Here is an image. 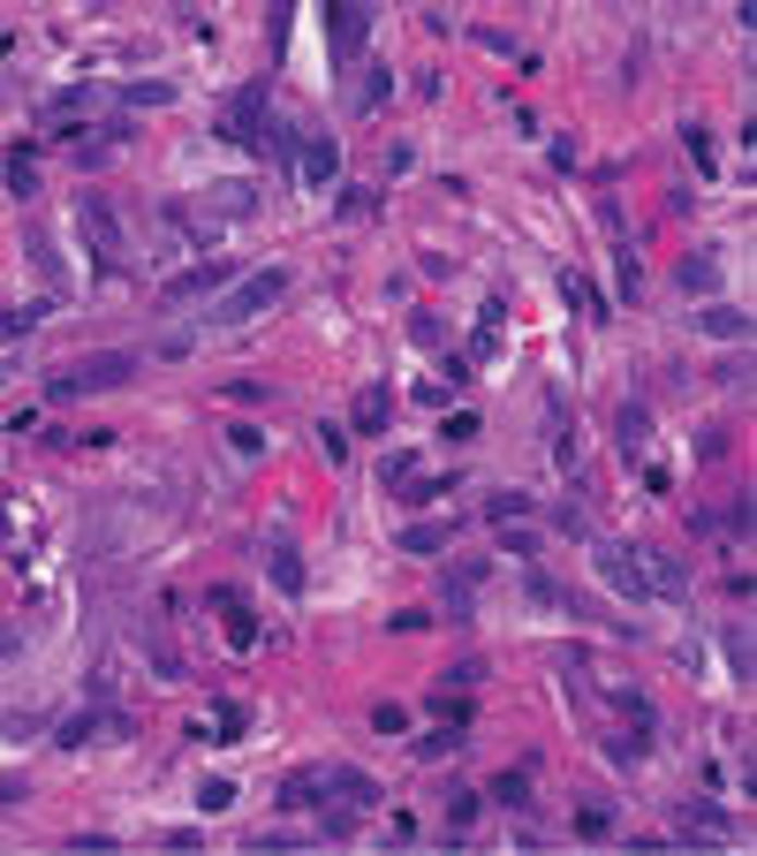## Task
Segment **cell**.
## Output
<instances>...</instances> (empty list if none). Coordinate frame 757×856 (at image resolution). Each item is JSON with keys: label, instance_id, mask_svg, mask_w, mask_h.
<instances>
[{"label": "cell", "instance_id": "6da1fadb", "mask_svg": "<svg viewBox=\"0 0 757 856\" xmlns=\"http://www.w3.org/2000/svg\"><path fill=\"white\" fill-rule=\"evenodd\" d=\"M137 379V348H99V356H76L61 371H46V402H84V394H107V387H130Z\"/></svg>", "mask_w": 757, "mask_h": 856}, {"label": "cell", "instance_id": "7a4b0ae2", "mask_svg": "<svg viewBox=\"0 0 757 856\" xmlns=\"http://www.w3.org/2000/svg\"><path fill=\"white\" fill-rule=\"evenodd\" d=\"M281 296H289V266H258V273H243V281L220 296V311H212V319H220V327H251V319H258V311H273Z\"/></svg>", "mask_w": 757, "mask_h": 856}, {"label": "cell", "instance_id": "3957f363", "mask_svg": "<svg viewBox=\"0 0 757 856\" xmlns=\"http://www.w3.org/2000/svg\"><path fill=\"white\" fill-rule=\"evenodd\" d=\"M228 145H258V130H266V84H243L228 107H220V122H212Z\"/></svg>", "mask_w": 757, "mask_h": 856}, {"label": "cell", "instance_id": "277c9868", "mask_svg": "<svg viewBox=\"0 0 757 856\" xmlns=\"http://www.w3.org/2000/svg\"><path fill=\"white\" fill-rule=\"evenodd\" d=\"M591 568H599L606 584L621 591V599H651V584H644V561H636V546H591Z\"/></svg>", "mask_w": 757, "mask_h": 856}, {"label": "cell", "instance_id": "5b68a950", "mask_svg": "<svg viewBox=\"0 0 757 856\" xmlns=\"http://www.w3.org/2000/svg\"><path fill=\"white\" fill-rule=\"evenodd\" d=\"M76 220H84V235H91V266L114 273V266H122V228H114V212H107L99 197H76Z\"/></svg>", "mask_w": 757, "mask_h": 856}, {"label": "cell", "instance_id": "8992f818", "mask_svg": "<svg viewBox=\"0 0 757 856\" xmlns=\"http://www.w3.org/2000/svg\"><path fill=\"white\" fill-rule=\"evenodd\" d=\"M228 281H235L228 258H197V266H182V273L167 281V304L182 311V304H197V296H212V289H228Z\"/></svg>", "mask_w": 757, "mask_h": 856}, {"label": "cell", "instance_id": "52a82bcc", "mask_svg": "<svg viewBox=\"0 0 757 856\" xmlns=\"http://www.w3.org/2000/svg\"><path fill=\"white\" fill-rule=\"evenodd\" d=\"M326 30H333V53L356 61L364 53V30H371V0H326Z\"/></svg>", "mask_w": 757, "mask_h": 856}, {"label": "cell", "instance_id": "ba28073f", "mask_svg": "<svg viewBox=\"0 0 757 856\" xmlns=\"http://www.w3.org/2000/svg\"><path fill=\"white\" fill-rule=\"evenodd\" d=\"M674 834H682V842H728V834H735V819H728L720 804L689 796V804H674Z\"/></svg>", "mask_w": 757, "mask_h": 856}, {"label": "cell", "instance_id": "9c48e42d", "mask_svg": "<svg viewBox=\"0 0 757 856\" xmlns=\"http://www.w3.org/2000/svg\"><path fill=\"white\" fill-rule=\"evenodd\" d=\"M326 788H333V804H341V811H356V819L387 804V796H379V781H371L364 766H333V773H326Z\"/></svg>", "mask_w": 757, "mask_h": 856}, {"label": "cell", "instance_id": "30bf717a", "mask_svg": "<svg viewBox=\"0 0 757 856\" xmlns=\"http://www.w3.org/2000/svg\"><path fill=\"white\" fill-rule=\"evenodd\" d=\"M212 614H220V629H228V645H235V652H251V645H258V614H251V599H243V591H228V584H220V591H212Z\"/></svg>", "mask_w": 757, "mask_h": 856}, {"label": "cell", "instance_id": "8fae6325", "mask_svg": "<svg viewBox=\"0 0 757 856\" xmlns=\"http://www.w3.org/2000/svg\"><path fill=\"white\" fill-rule=\"evenodd\" d=\"M333 174H341V145H333V137H303L296 182H303V189H333Z\"/></svg>", "mask_w": 757, "mask_h": 856}, {"label": "cell", "instance_id": "7c38bea8", "mask_svg": "<svg viewBox=\"0 0 757 856\" xmlns=\"http://www.w3.org/2000/svg\"><path fill=\"white\" fill-rule=\"evenodd\" d=\"M0 538H8V553H15V561H30V553H38V515H30V501H0Z\"/></svg>", "mask_w": 757, "mask_h": 856}, {"label": "cell", "instance_id": "4fadbf2b", "mask_svg": "<svg viewBox=\"0 0 757 856\" xmlns=\"http://www.w3.org/2000/svg\"><path fill=\"white\" fill-rule=\"evenodd\" d=\"M364 69V84H356V114H379L387 99H394V69L387 61H356Z\"/></svg>", "mask_w": 757, "mask_h": 856}, {"label": "cell", "instance_id": "5bb4252c", "mask_svg": "<svg viewBox=\"0 0 757 856\" xmlns=\"http://www.w3.org/2000/svg\"><path fill=\"white\" fill-rule=\"evenodd\" d=\"M636 561H644V584H651L659 599H682V584H689L682 561H667V553H636Z\"/></svg>", "mask_w": 757, "mask_h": 856}, {"label": "cell", "instance_id": "9a60e30c", "mask_svg": "<svg viewBox=\"0 0 757 856\" xmlns=\"http://www.w3.org/2000/svg\"><path fill=\"white\" fill-rule=\"evenodd\" d=\"M485 804H508V811H523V804H530V766H508V773H492V781H485Z\"/></svg>", "mask_w": 757, "mask_h": 856}, {"label": "cell", "instance_id": "2e32d148", "mask_svg": "<svg viewBox=\"0 0 757 856\" xmlns=\"http://www.w3.org/2000/svg\"><path fill=\"white\" fill-rule=\"evenodd\" d=\"M697 327H705V334H720V342H743V334H750V311H735V304H705V311H697Z\"/></svg>", "mask_w": 757, "mask_h": 856}, {"label": "cell", "instance_id": "e0dca14e", "mask_svg": "<svg viewBox=\"0 0 757 856\" xmlns=\"http://www.w3.org/2000/svg\"><path fill=\"white\" fill-rule=\"evenodd\" d=\"M523 599H538L546 614H584V607H576V599H569V591L546 576V568H530V576H523Z\"/></svg>", "mask_w": 757, "mask_h": 856}, {"label": "cell", "instance_id": "ac0fdd59", "mask_svg": "<svg viewBox=\"0 0 757 856\" xmlns=\"http://www.w3.org/2000/svg\"><path fill=\"white\" fill-rule=\"evenodd\" d=\"M258 145H266V152H273L281 168H296V152H303V130H296V122H273V114H266V130H258Z\"/></svg>", "mask_w": 757, "mask_h": 856}, {"label": "cell", "instance_id": "d6986e66", "mask_svg": "<svg viewBox=\"0 0 757 856\" xmlns=\"http://www.w3.org/2000/svg\"><path fill=\"white\" fill-rule=\"evenodd\" d=\"M448 538H454V515H432V523H410L402 530V553H440Z\"/></svg>", "mask_w": 757, "mask_h": 856}, {"label": "cell", "instance_id": "ffe728a7", "mask_svg": "<svg viewBox=\"0 0 757 856\" xmlns=\"http://www.w3.org/2000/svg\"><path fill=\"white\" fill-rule=\"evenodd\" d=\"M318 788H326V773H318V766H310V773H289V781H281V811H310V804H326Z\"/></svg>", "mask_w": 757, "mask_h": 856}, {"label": "cell", "instance_id": "44dd1931", "mask_svg": "<svg viewBox=\"0 0 757 856\" xmlns=\"http://www.w3.org/2000/svg\"><path fill=\"white\" fill-rule=\"evenodd\" d=\"M462 743H469V735H462V720H440L432 735H417V758H432V766H440V758H454Z\"/></svg>", "mask_w": 757, "mask_h": 856}, {"label": "cell", "instance_id": "7402d4cb", "mask_svg": "<svg viewBox=\"0 0 757 856\" xmlns=\"http://www.w3.org/2000/svg\"><path fill=\"white\" fill-rule=\"evenodd\" d=\"M682 145H689L697 174H720V145H712V130H705V122H682Z\"/></svg>", "mask_w": 757, "mask_h": 856}, {"label": "cell", "instance_id": "603a6c76", "mask_svg": "<svg viewBox=\"0 0 757 856\" xmlns=\"http://www.w3.org/2000/svg\"><path fill=\"white\" fill-rule=\"evenodd\" d=\"M8 189H15V197H38V152H30V145L8 152Z\"/></svg>", "mask_w": 757, "mask_h": 856}, {"label": "cell", "instance_id": "cb8c5ba5", "mask_svg": "<svg viewBox=\"0 0 757 856\" xmlns=\"http://www.w3.org/2000/svg\"><path fill=\"white\" fill-rule=\"evenodd\" d=\"M644 425H651V417H644V402H621V417H613V440H621V455H636V448H644Z\"/></svg>", "mask_w": 757, "mask_h": 856}, {"label": "cell", "instance_id": "d4e9b609", "mask_svg": "<svg viewBox=\"0 0 757 856\" xmlns=\"http://www.w3.org/2000/svg\"><path fill=\"white\" fill-rule=\"evenodd\" d=\"M546 417H553V440H546V448H553V463H561V470H576V432H569V402H553Z\"/></svg>", "mask_w": 757, "mask_h": 856}, {"label": "cell", "instance_id": "484cf974", "mask_svg": "<svg viewBox=\"0 0 757 856\" xmlns=\"http://www.w3.org/2000/svg\"><path fill=\"white\" fill-rule=\"evenodd\" d=\"M561 296H569V304H576L584 319H606V296L591 289V281H584V273H561Z\"/></svg>", "mask_w": 757, "mask_h": 856}, {"label": "cell", "instance_id": "4316f807", "mask_svg": "<svg viewBox=\"0 0 757 856\" xmlns=\"http://www.w3.org/2000/svg\"><path fill=\"white\" fill-rule=\"evenodd\" d=\"M477 819H485V788H454L448 796V827L462 834V827H477Z\"/></svg>", "mask_w": 757, "mask_h": 856}, {"label": "cell", "instance_id": "83f0119b", "mask_svg": "<svg viewBox=\"0 0 757 856\" xmlns=\"http://www.w3.org/2000/svg\"><path fill=\"white\" fill-rule=\"evenodd\" d=\"M387 409H394V402H387V387H364V394H356V432H379V425H387Z\"/></svg>", "mask_w": 757, "mask_h": 856}, {"label": "cell", "instance_id": "f1b7e54d", "mask_svg": "<svg viewBox=\"0 0 757 856\" xmlns=\"http://www.w3.org/2000/svg\"><path fill=\"white\" fill-rule=\"evenodd\" d=\"M235 796H243V788H235V781H220V773H212V781H197V811H235Z\"/></svg>", "mask_w": 757, "mask_h": 856}, {"label": "cell", "instance_id": "f546056e", "mask_svg": "<svg viewBox=\"0 0 757 856\" xmlns=\"http://www.w3.org/2000/svg\"><path fill=\"white\" fill-rule=\"evenodd\" d=\"M576 834H584V842H606V834H613V804H584V811H576Z\"/></svg>", "mask_w": 757, "mask_h": 856}, {"label": "cell", "instance_id": "4dcf8cb0", "mask_svg": "<svg viewBox=\"0 0 757 856\" xmlns=\"http://www.w3.org/2000/svg\"><path fill=\"white\" fill-rule=\"evenodd\" d=\"M613 266H621V296L636 304V296H644V266H636V250H628V243H613Z\"/></svg>", "mask_w": 757, "mask_h": 856}, {"label": "cell", "instance_id": "1f68e13d", "mask_svg": "<svg viewBox=\"0 0 757 856\" xmlns=\"http://www.w3.org/2000/svg\"><path fill=\"white\" fill-rule=\"evenodd\" d=\"M485 515H492V523H523V515H530V493H492Z\"/></svg>", "mask_w": 757, "mask_h": 856}, {"label": "cell", "instance_id": "d6a6232c", "mask_svg": "<svg viewBox=\"0 0 757 856\" xmlns=\"http://www.w3.org/2000/svg\"><path fill=\"white\" fill-rule=\"evenodd\" d=\"M46 311H53V304H23V311H8V319H0V334H8V342H15V334H30Z\"/></svg>", "mask_w": 757, "mask_h": 856}, {"label": "cell", "instance_id": "836d02e7", "mask_svg": "<svg viewBox=\"0 0 757 856\" xmlns=\"http://www.w3.org/2000/svg\"><path fill=\"white\" fill-rule=\"evenodd\" d=\"M500 553H523V561H530V553H538V530H523V523H500Z\"/></svg>", "mask_w": 757, "mask_h": 856}, {"label": "cell", "instance_id": "e575fe53", "mask_svg": "<svg viewBox=\"0 0 757 856\" xmlns=\"http://www.w3.org/2000/svg\"><path fill=\"white\" fill-rule=\"evenodd\" d=\"M720 637H728V660H735V683H750V645H743V622H728Z\"/></svg>", "mask_w": 757, "mask_h": 856}, {"label": "cell", "instance_id": "d590c367", "mask_svg": "<svg viewBox=\"0 0 757 856\" xmlns=\"http://www.w3.org/2000/svg\"><path fill=\"white\" fill-rule=\"evenodd\" d=\"M122 99H130V107H174V84H130Z\"/></svg>", "mask_w": 757, "mask_h": 856}, {"label": "cell", "instance_id": "8d00e7d4", "mask_svg": "<svg viewBox=\"0 0 757 856\" xmlns=\"http://www.w3.org/2000/svg\"><path fill=\"white\" fill-rule=\"evenodd\" d=\"M477 675H485V660L469 652V660H454L448 675H440V689H469V683H477Z\"/></svg>", "mask_w": 757, "mask_h": 856}, {"label": "cell", "instance_id": "74e56055", "mask_svg": "<svg viewBox=\"0 0 757 856\" xmlns=\"http://www.w3.org/2000/svg\"><path fill=\"white\" fill-rule=\"evenodd\" d=\"M712 273H720L712 258H682V289H712Z\"/></svg>", "mask_w": 757, "mask_h": 856}, {"label": "cell", "instance_id": "f35d334b", "mask_svg": "<svg viewBox=\"0 0 757 856\" xmlns=\"http://www.w3.org/2000/svg\"><path fill=\"white\" fill-rule=\"evenodd\" d=\"M410 334H417V342H425V348H440V342H448V327H440L432 311H417V319H410Z\"/></svg>", "mask_w": 757, "mask_h": 856}, {"label": "cell", "instance_id": "ab89813d", "mask_svg": "<svg viewBox=\"0 0 757 856\" xmlns=\"http://www.w3.org/2000/svg\"><path fill=\"white\" fill-rule=\"evenodd\" d=\"M273 584H281V591H296V584H303V561H296V553H273Z\"/></svg>", "mask_w": 757, "mask_h": 856}, {"label": "cell", "instance_id": "60d3db41", "mask_svg": "<svg viewBox=\"0 0 757 856\" xmlns=\"http://www.w3.org/2000/svg\"><path fill=\"white\" fill-rule=\"evenodd\" d=\"M228 440H235V455H258V448H266V432H258V425H228Z\"/></svg>", "mask_w": 757, "mask_h": 856}]
</instances>
